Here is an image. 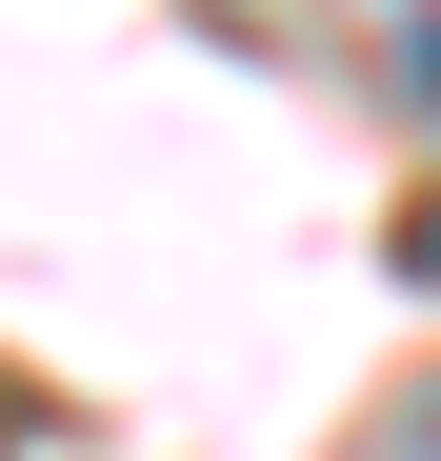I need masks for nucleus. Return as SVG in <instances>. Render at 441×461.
Wrapping results in <instances>:
<instances>
[{
    "mask_svg": "<svg viewBox=\"0 0 441 461\" xmlns=\"http://www.w3.org/2000/svg\"><path fill=\"white\" fill-rule=\"evenodd\" d=\"M341 21H361V60H382V101L441 121V0H341Z\"/></svg>",
    "mask_w": 441,
    "mask_h": 461,
    "instance_id": "obj_1",
    "label": "nucleus"
},
{
    "mask_svg": "<svg viewBox=\"0 0 441 461\" xmlns=\"http://www.w3.org/2000/svg\"><path fill=\"white\" fill-rule=\"evenodd\" d=\"M401 261H421V281H441V201H421V221H401Z\"/></svg>",
    "mask_w": 441,
    "mask_h": 461,
    "instance_id": "obj_2",
    "label": "nucleus"
},
{
    "mask_svg": "<svg viewBox=\"0 0 441 461\" xmlns=\"http://www.w3.org/2000/svg\"><path fill=\"white\" fill-rule=\"evenodd\" d=\"M401 461H441V402H421V441H401Z\"/></svg>",
    "mask_w": 441,
    "mask_h": 461,
    "instance_id": "obj_3",
    "label": "nucleus"
}]
</instances>
